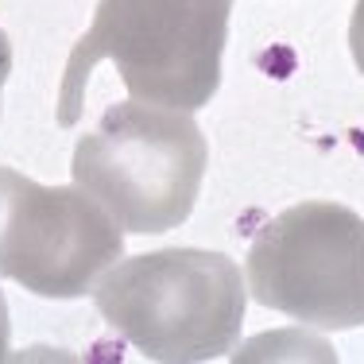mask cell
Listing matches in <instances>:
<instances>
[{
  "instance_id": "obj_1",
  "label": "cell",
  "mask_w": 364,
  "mask_h": 364,
  "mask_svg": "<svg viewBox=\"0 0 364 364\" xmlns=\"http://www.w3.org/2000/svg\"><path fill=\"white\" fill-rule=\"evenodd\" d=\"M232 0H101L74 43L58 90V124L82 117L97 63H117L128 97L171 109H202L221 85Z\"/></svg>"
},
{
  "instance_id": "obj_2",
  "label": "cell",
  "mask_w": 364,
  "mask_h": 364,
  "mask_svg": "<svg viewBox=\"0 0 364 364\" xmlns=\"http://www.w3.org/2000/svg\"><path fill=\"white\" fill-rule=\"evenodd\" d=\"M97 314L147 360L198 364L232 353L245 329L248 283L205 248H163L117 259L93 287Z\"/></svg>"
},
{
  "instance_id": "obj_3",
  "label": "cell",
  "mask_w": 364,
  "mask_h": 364,
  "mask_svg": "<svg viewBox=\"0 0 364 364\" xmlns=\"http://www.w3.org/2000/svg\"><path fill=\"white\" fill-rule=\"evenodd\" d=\"M205 159V136L186 109L132 97L77 140L70 175L124 232H167L194 210Z\"/></svg>"
},
{
  "instance_id": "obj_4",
  "label": "cell",
  "mask_w": 364,
  "mask_h": 364,
  "mask_svg": "<svg viewBox=\"0 0 364 364\" xmlns=\"http://www.w3.org/2000/svg\"><path fill=\"white\" fill-rule=\"evenodd\" d=\"M259 306L333 333L364 326V218L337 202H302L256 232L245 264Z\"/></svg>"
},
{
  "instance_id": "obj_5",
  "label": "cell",
  "mask_w": 364,
  "mask_h": 364,
  "mask_svg": "<svg viewBox=\"0 0 364 364\" xmlns=\"http://www.w3.org/2000/svg\"><path fill=\"white\" fill-rule=\"evenodd\" d=\"M124 256L117 218L70 186L39 182L0 167V275L39 299H82Z\"/></svg>"
},
{
  "instance_id": "obj_6",
  "label": "cell",
  "mask_w": 364,
  "mask_h": 364,
  "mask_svg": "<svg viewBox=\"0 0 364 364\" xmlns=\"http://www.w3.org/2000/svg\"><path fill=\"white\" fill-rule=\"evenodd\" d=\"M349 50H353V63L364 74V0H357L353 8V20H349Z\"/></svg>"
},
{
  "instance_id": "obj_7",
  "label": "cell",
  "mask_w": 364,
  "mask_h": 364,
  "mask_svg": "<svg viewBox=\"0 0 364 364\" xmlns=\"http://www.w3.org/2000/svg\"><path fill=\"white\" fill-rule=\"evenodd\" d=\"M8 74H12V43H8V36L0 31V93H4Z\"/></svg>"
},
{
  "instance_id": "obj_8",
  "label": "cell",
  "mask_w": 364,
  "mask_h": 364,
  "mask_svg": "<svg viewBox=\"0 0 364 364\" xmlns=\"http://www.w3.org/2000/svg\"><path fill=\"white\" fill-rule=\"evenodd\" d=\"M8 337H12V326H8V306H4V294H0V360L8 357Z\"/></svg>"
}]
</instances>
